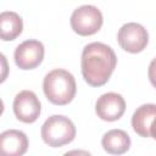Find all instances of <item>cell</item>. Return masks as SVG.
<instances>
[{"label": "cell", "instance_id": "obj_2", "mask_svg": "<svg viewBox=\"0 0 156 156\" xmlns=\"http://www.w3.org/2000/svg\"><path fill=\"white\" fill-rule=\"evenodd\" d=\"M43 90L50 102L60 106L67 105L76 95L74 77L66 69H52L44 77Z\"/></svg>", "mask_w": 156, "mask_h": 156}, {"label": "cell", "instance_id": "obj_9", "mask_svg": "<svg viewBox=\"0 0 156 156\" xmlns=\"http://www.w3.org/2000/svg\"><path fill=\"white\" fill-rule=\"evenodd\" d=\"M0 149L5 156H21L28 149V138L17 129L5 130L0 135Z\"/></svg>", "mask_w": 156, "mask_h": 156}, {"label": "cell", "instance_id": "obj_13", "mask_svg": "<svg viewBox=\"0 0 156 156\" xmlns=\"http://www.w3.org/2000/svg\"><path fill=\"white\" fill-rule=\"evenodd\" d=\"M147 74H149V79H150L151 84L156 88V57L150 62Z\"/></svg>", "mask_w": 156, "mask_h": 156}, {"label": "cell", "instance_id": "obj_11", "mask_svg": "<svg viewBox=\"0 0 156 156\" xmlns=\"http://www.w3.org/2000/svg\"><path fill=\"white\" fill-rule=\"evenodd\" d=\"M102 147L112 155H122L130 147V138L122 129H111L106 132L101 139Z\"/></svg>", "mask_w": 156, "mask_h": 156}, {"label": "cell", "instance_id": "obj_14", "mask_svg": "<svg viewBox=\"0 0 156 156\" xmlns=\"http://www.w3.org/2000/svg\"><path fill=\"white\" fill-rule=\"evenodd\" d=\"M150 136H152L156 140V117L152 119V122L150 124Z\"/></svg>", "mask_w": 156, "mask_h": 156}, {"label": "cell", "instance_id": "obj_4", "mask_svg": "<svg viewBox=\"0 0 156 156\" xmlns=\"http://www.w3.org/2000/svg\"><path fill=\"white\" fill-rule=\"evenodd\" d=\"M102 13L93 5H83L76 9L71 16V27L79 35H93L102 26Z\"/></svg>", "mask_w": 156, "mask_h": 156}, {"label": "cell", "instance_id": "obj_5", "mask_svg": "<svg viewBox=\"0 0 156 156\" xmlns=\"http://www.w3.org/2000/svg\"><path fill=\"white\" fill-rule=\"evenodd\" d=\"M117 40L119 46L132 54H136L143 51L149 41V34L147 30L139 23L129 22L123 24L118 29Z\"/></svg>", "mask_w": 156, "mask_h": 156}, {"label": "cell", "instance_id": "obj_7", "mask_svg": "<svg viewBox=\"0 0 156 156\" xmlns=\"http://www.w3.org/2000/svg\"><path fill=\"white\" fill-rule=\"evenodd\" d=\"M44 45L39 40L29 39L21 43L15 50V62L21 69H33L44 58Z\"/></svg>", "mask_w": 156, "mask_h": 156}, {"label": "cell", "instance_id": "obj_3", "mask_svg": "<svg viewBox=\"0 0 156 156\" xmlns=\"http://www.w3.org/2000/svg\"><path fill=\"white\" fill-rule=\"evenodd\" d=\"M76 136L73 122L62 115L50 116L41 126V138L51 147H61L69 144Z\"/></svg>", "mask_w": 156, "mask_h": 156}, {"label": "cell", "instance_id": "obj_10", "mask_svg": "<svg viewBox=\"0 0 156 156\" xmlns=\"http://www.w3.org/2000/svg\"><path fill=\"white\" fill-rule=\"evenodd\" d=\"M156 117V104H144L139 106L132 116V127L134 132L143 136H150V124Z\"/></svg>", "mask_w": 156, "mask_h": 156}, {"label": "cell", "instance_id": "obj_6", "mask_svg": "<svg viewBox=\"0 0 156 156\" xmlns=\"http://www.w3.org/2000/svg\"><path fill=\"white\" fill-rule=\"evenodd\" d=\"M13 112L23 123H33L38 119L41 110L40 101L32 90H22L13 99Z\"/></svg>", "mask_w": 156, "mask_h": 156}, {"label": "cell", "instance_id": "obj_12", "mask_svg": "<svg viewBox=\"0 0 156 156\" xmlns=\"http://www.w3.org/2000/svg\"><path fill=\"white\" fill-rule=\"evenodd\" d=\"M23 29V22L18 13L13 11H4L0 15V37L2 40L16 39Z\"/></svg>", "mask_w": 156, "mask_h": 156}, {"label": "cell", "instance_id": "obj_8", "mask_svg": "<svg viewBox=\"0 0 156 156\" xmlns=\"http://www.w3.org/2000/svg\"><path fill=\"white\" fill-rule=\"evenodd\" d=\"M126 111V101L121 94L110 91L102 94L95 104V112L98 117L104 121L113 122L119 119Z\"/></svg>", "mask_w": 156, "mask_h": 156}, {"label": "cell", "instance_id": "obj_1", "mask_svg": "<svg viewBox=\"0 0 156 156\" xmlns=\"http://www.w3.org/2000/svg\"><path fill=\"white\" fill-rule=\"evenodd\" d=\"M117 57L111 46L94 41L88 44L82 52V74L91 87H101L107 83L115 67Z\"/></svg>", "mask_w": 156, "mask_h": 156}]
</instances>
